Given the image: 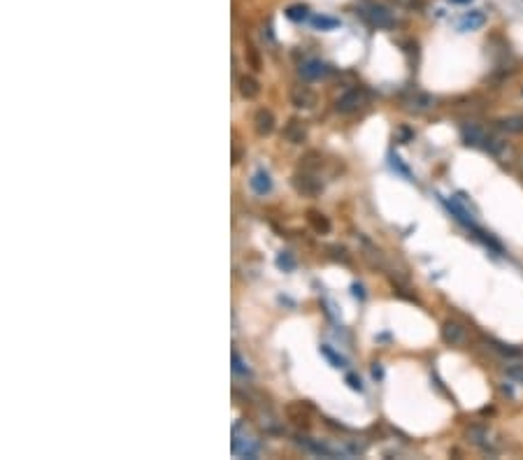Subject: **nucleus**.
<instances>
[{"label": "nucleus", "instance_id": "f257e3e1", "mask_svg": "<svg viewBox=\"0 0 523 460\" xmlns=\"http://www.w3.org/2000/svg\"><path fill=\"white\" fill-rule=\"evenodd\" d=\"M359 12L366 17L375 28H393L395 26V19L393 14L386 10L382 3H372V0H366V3H361Z\"/></svg>", "mask_w": 523, "mask_h": 460}, {"label": "nucleus", "instance_id": "f03ea898", "mask_svg": "<svg viewBox=\"0 0 523 460\" xmlns=\"http://www.w3.org/2000/svg\"><path fill=\"white\" fill-rule=\"evenodd\" d=\"M368 100H370V93L363 89V86H354V89L344 91L342 96L337 98L335 109L342 114H351V112H359L363 105H368Z\"/></svg>", "mask_w": 523, "mask_h": 460}, {"label": "nucleus", "instance_id": "7ed1b4c3", "mask_svg": "<svg viewBox=\"0 0 523 460\" xmlns=\"http://www.w3.org/2000/svg\"><path fill=\"white\" fill-rule=\"evenodd\" d=\"M461 133H463L465 145H472V147H486V142L491 138V135L477 123H465Z\"/></svg>", "mask_w": 523, "mask_h": 460}, {"label": "nucleus", "instance_id": "20e7f679", "mask_svg": "<svg viewBox=\"0 0 523 460\" xmlns=\"http://www.w3.org/2000/svg\"><path fill=\"white\" fill-rule=\"evenodd\" d=\"M300 75H303L305 79H321V77L330 75V66L319 61V59H310L300 66Z\"/></svg>", "mask_w": 523, "mask_h": 460}, {"label": "nucleus", "instance_id": "39448f33", "mask_svg": "<svg viewBox=\"0 0 523 460\" xmlns=\"http://www.w3.org/2000/svg\"><path fill=\"white\" fill-rule=\"evenodd\" d=\"M465 335H467L465 328L461 326V323H456V321H447L445 326H442V339H445V342L451 344V346L463 344Z\"/></svg>", "mask_w": 523, "mask_h": 460}, {"label": "nucleus", "instance_id": "423d86ee", "mask_svg": "<svg viewBox=\"0 0 523 460\" xmlns=\"http://www.w3.org/2000/svg\"><path fill=\"white\" fill-rule=\"evenodd\" d=\"M249 184H251L253 193H256V195H267L272 191V177H270V172H265L263 168L251 174Z\"/></svg>", "mask_w": 523, "mask_h": 460}, {"label": "nucleus", "instance_id": "0eeeda50", "mask_svg": "<svg viewBox=\"0 0 523 460\" xmlns=\"http://www.w3.org/2000/svg\"><path fill=\"white\" fill-rule=\"evenodd\" d=\"M293 186L305 195H316L323 191V181L316 177H307V174H298V177L293 179Z\"/></svg>", "mask_w": 523, "mask_h": 460}, {"label": "nucleus", "instance_id": "6e6552de", "mask_svg": "<svg viewBox=\"0 0 523 460\" xmlns=\"http://www.w3.org/2000/svg\"><path fill=\"white\" fill-rule=\"evenodd\" d=\"M486 23V14L479 12V10H472V12H465L461 19H458V30L461 33H467V30H477Z\"/></svg>", "mask_w": 523, "mask_h": 460}, {"label": "nucleus", "instance_id": "1a4fd4ad", "mask_svg": "<svg viewBox=\"0 0 523 460\" xmlns=\"http://www.w3.org/2000/svg\"><path fill=\"white\" fill-rule=\"evenodd\" d=\"M253 123H256L258 135H270L275 131V116L270 109H258L256 116H253Z\"/></svg>", "mask_w": 523, "mask_h": 460}, {"label": "nucleus", "instance_id": "9d476101", "mask_svg": "<svg viewBox=\"0 0 523 460\" xmlns=\"http://www.w3.org/2000/svg\"><path fill=\"white\" fill-rule=\"evenodd\" d=\"M284 138H287L289 142H293V145H300V142L307 138L305 123L298 121V119H291V121L287 123V128H284Z\"/></svg>", "mask_w": 523, "mask_h": 460}, {"label": "nucleus", "instance_id": "9b49d317", "mask_svg": "<svg viewBox=\"0 0 523 460\" xmlns=\"http://www.w3.org/2000/svg\"><path fill=\"white\" fill-rule=\"evenodd\" d=\"M291 100L296 107H312L314 105V93L307 89V86H298V89L291 91Z\"/></svg>", "mask_w": 523, "mask_h": 460}, {"label": "nucleus", "instance_id": "f8f14e48", "mask_svg": "<svg viewBox=\"0 0 523 460\" xmlns=\"http://www.w3.org/2000/svg\"><path fill=\"white\" fill-rule=\"evenodd\" d=\"M310 23L314 30H335L339 26V19L328 17V14H314V17H310Z\"/></svg>", "mask_w": 523, "mask_h": 460}, {"label": "nucleus", "instance_id": "ddd939ff", "mask_svg": "<svg viewBox=\"0 0 523 460\" xmlns=\"http://www.w3.org/2000/svg\"><path fill=\"white\" fill-rule=\"evenodd\" d=\"M447 205H449V210L456 214V219L461 221V224L474 228V221H472V214H470V210H465L463 205L456 200V198H451V200H447Z\"/></svg>", "mask_w": 523, "mask_h": 460}, {"label": "nucleus", "instance_id": "4468645a", "mask_svg": "<svg viewBox=\"0 0 523 460\" xmlns=\"http://www.w3.org/2000/svg\"><path fill=\"white\" fill-rule=\"evenodd\" d=\"M240 93H242L244 98L251 100V98H256L258 93H260V86H258V82L253 77L244 75V77H240Z\"/></svg>", "mask_w": 523, "mask_h": 460}, {"label": "nucleus", "instance_id": "2eb2a0df", "mask_svg": "<svg viewBox=\"0 0 523 460\" xmlns=\"http://www.w3.org/2000/svg\"><path fill=\"white\" fill-rule=\"evenodd\" d=\"M321 356L330 361L332 368H347V358H344V356H339L337 351H332L328 344H321Z\"/></svg>", "mask_w": 523, "mask_h": 460}, {"label": "nucleus", "instance_id": "dca6fc26", "mask_svg": "<svg viewBox=\"0 0 523 460\" xmlns=\"http://www.w3.org/2000/svg\"><path fill=\"white\" fill-rule=\"evenodd\" d=\"M498 126L507 133H523V116H507L503 121H498Z\"/></svg>", "mask_w": 523, "mask_h": 460}, {"label": "nucleus", "instance_id": "f3484780", "mask_svg": "<svg viewBox=\"0 0 523 460\" xmlns=\"http://www.w3.org/2000/svg\"><path fill=\"white\" fill-rule=\"evenodd\" d=\"M287 17L291 21H305L307 17H310V7L307 5H291L287 10Z\"/></svg>", "mask_w": 523, "mask_h": 460}, {"label": "nucleus", "instance_id": "a211bd4d", "mask_svg": "<svg viewBox=\"0 0 523 460\" xmlns=\"http://www.w3.org/2000/svg\"><path fill=\"white\" fill-rule=\"evenodd\" d=\"M233 372H237V375H242V377H251L249 365L242 361V356L237 351H233Z\"/></svg>", "mask_w": 523, "mask_h": 460}, {"label": "nucleus", "instance_id": "6ab92c4d", "mask_svg": "<svg viewBox=\"0 0 523 460\" xmlns=\"http://www.w3.org/2000/svg\"><path fill=\"white\" fill-rule=\"evenodd\" d=\"M435 105V98L428 96V93H416V98H411V107L416 109H428Z\"/></svg>", "mask_w": 523, "mask_h": 460}, {"label": "nucleus", "instance_id": "aec40b11", "mask_svg": "<svg viewBox=\"0 0 523 460\" xmlns=\"http://www.w3.org/2000/svg\"><path fill=\"white\" fill-rule=\"evenodd\" d=\"M491 344H493V349H498V351H500V353H505V356H514V358H517V356H523V351H521V349H512V346H505V344H500V342H493V339H491Z\"/></svg>", "mask_w": 523, "mask_h": 460}, {"label": "nucleus", "instance_id": "412c9836", "mask_svg": "<svg viewBox=\"0 0 523 460\" xmlns=\"http://www.w3.org/2000/svg\"><path fill=\"white\" fill-rule=\"evenodd\" d=\"M277 265L282 270H293L296 267V260L291 258V253H279V256H277Z\"/></svg>", "mask_w": 523, "mask_h": 460}, {"label": "nucleus", "instance_id": "4be33fe9", "mask_svg": "<svg viewBox=\"0 0 523 460\" xmlns=\"http://www.w3.org/2000/svg\"><path fill=\"white\" fill-rule=\"evenodd\" d=\"M507 377H512L514 382L523 384V365H512V368H507Z\"/></svg>", "mask_w": 523, "mask_h": 460}, {"label": "nucleus", "instance_id": "5701e85b", "mask_svg": "<svg viewBox=\"0 0 523 460\" xmlns=\"http://www.w3.org/2000/svg\"><path fill=\"white\" fill-rule=\"evenodd\" d=\"M393 3L402 10H419L421 7V0H393Z\"/></svg>", "mask_w": 523, "mask_h": 460}, {"label": "nucleus", "instance_id": "b1692460", "mask_svg": "<svg viewBox=\"0 0 523 460\" xmlns=\"http://www.w3.org/2000/svg\"><path fill=\"white\" fill-rule=\"evenodd\" d=\"M310 219L314 221V226L319 228V230H328V228H330L328 221L323 219V214H314V212H312V214H310Z\"/></svg>", "mask_w": 523, "mask_h": 460}, {"label": "nucleus", "instance_id": "393cba45", "mask_svg": "<svg viewBox=\"0 0 523 460\" xmlns=\"http://www.w3.org/2000/svg\"><path fill=\"white\" fill-rule=\"evenodd\" d=\"M347 384H349V388H354V391H363L361 379L356 377V375H347Z\"/></svg>", "mask_w": 523, "mask_h": 460}, {"label": "nucleus", "instance_id": "a878e982", "mask_svg": "<svg viewBox=\"0 0 523 460\" xmlns=\"http://www.w3.org/2000/svg\"><path fill=\"white\" fill-rule=\"evenodd\" d=\"M393 165H395V168H398V170H400L402 174H405V177H409V170L405 168V165H402V163H400V158H398V156H395V158H393Z\"/></svg>", "mask_w": 523, "mask_h": 460}, {"label": "nucleus", "instance_id": "bb28decb", "mask_svg": "<svg viewBox=\"0 0 523 460\" xmlns=\"http://www.w3.org/2000/svg\"><path fill=\"white\" fill-rule=\"evenodd\" d=\"M354 296H356V298H361V300L366 298V293H363V286H359V284H354Z\"/></svg>", "mask_w": 523, "mask_h": 460}, {"label": "nucleus", "instance_id": "cd10ccee", "mask_svg": "<svg viewBox=\"0 0 523 460\" xmlns=\"http://www.w3.org/2000/svg\"><path fill=\"white\" fill-rule=\"evenodd\" d=\"M451 3H456V5H470L472 0H451Z\"/></svg>", "mask_w": 523, "mask_h": 460}, {"label": "nucleus", "instance_id": "c85d7f7f", "mask_svg": "<svg viewBox=\"0 0 523 460\" xmlns=\"http://www.w3.org/2000/svg\"><path fill=\"white\" fill-rule=\"evenodd\" d=\"M521 163H523V161H521Z\"/></svg>", "mask_w": 523, "mask_h": 460}]
</instances>
